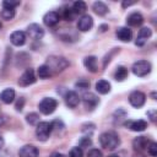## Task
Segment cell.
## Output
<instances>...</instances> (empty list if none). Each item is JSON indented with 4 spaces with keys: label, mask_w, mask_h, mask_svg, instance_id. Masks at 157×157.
Listing matches in <instances>:
<instances>
[{
    "label": "cell",
    "mask_w": 157,
    "mask_h": 157,
    "mask_svg": "<svg viewBox=\"0 0 157 157\" xmlns=\"http://www.w3.org/2000/svg\"><path fill=\"white\" fill-rule=\"evenodd\" d=\"M99 144L105 150L113 151L120 145V139H119L118 134H115L114 131H107L99 136Z\"/></svg>",
    "instance_id": "cell-1"
},
{
    "label": "cell",
    "mask_w": 157,
    "mask_h": 157,
    "mask_svg": "<svg viewBox=\"0 0 157 157\" xmlns=\"http://www.w3.org/2000/svg\"><path fill=\"white\" fill-rule=\"evenodd\" d=\"M45 65L50 69L52 74H54V72H60L64 69H66L69 66V61L63 56H49Z\"/></svg>",
    "instance_id": "cell-2"
},
{
    "label": "cell",
    "mask_w": 157,
    "mask_h": 157,
    "mask_svg": "<svg viewBox=\"0 0 157 157\" xmlns=\"http://www.w3.org/2000/svg\"><path fill=\"white\" fill-rule=\"evenodd\" d=\"M132 74L139 77H144L151 71V64L147 60H137L132 64Z\"/></svg>",
    "instance_id": "cell-3"
},
{
    "label": "cell",
    "mask_w": 157,
    "mask_h": 157,
    "mask_svg": "<svg viewBox=\"0 0 157 157\" xmlns=\"http://www.w3.org/2000/svg\"><path fill=\"white\" fill-rule=\"evenodd\" d=\"M52 130H53L52 123H48V121H39V124H38L37 128H36L37 139L40 140V141L48 140V137L50 136Z\"/></svg>",
    "instance_id": "cell-4"
},
{
    "label": "cell",
    "mask_w": 157,
    "mask_h": 157,
    "mask_svg": "<svg viewBox=\"0 0 157 157\" xmlns=\"http://www.w3.org/2000/svg\"><path fill=\"white\" fill-rule=\"evenodd\" d=\"M58 107V101L55 98H50V97H47V98H43L38 105L40 113L45 114V115H49L52 114Z\"/></svg>",
    "instance_id": "cell-5"
},
{
    "label": "cell",
    "mask_w": 157,
    "mask_h": 157,
    "mask_svg": "<svg viewBox=\"0 0 157 157\" xmlns=\"http://www.w3.org/2000/svg\"><path fill=\"white\" fill-rule=\"evenodd\" d=\"M36 75H34V70L28 67L25 70V72L20 76L18 78V85L22 86V87H26V86H29V85H33L36 82Z\"/></svg>",
    "instance_id": "cell-6"
},
{
    "label": "cell",
    "mask_w": 157,
    "mask_h": 157,
    "mask_svg": "<svg viewBox=\"0 0 157 157\" xmlns=\"http://www.w3.org/2000/svg\"><path fill=\"white\" fill-rule=\"evenodd\" d=\"M129 102H130V104H131L132 107L140 108V107H142V105L145 104V102H146V96H145V93L141 92V91H134V92H131L130 96H129Z\"/></svg>",
    "instance_id": "cell-7"
},
{
    "label": "cell",
    "mask_w": 157,
    "mask_h": 157,
    "mask_svg": "<svg viewBox=\"0 0 157 157\" xmlns=\"http://www.w3.org/2000/svg\"><path fill=\"white\" fill-rule=\"evenodd\" d=\"M27 34L29 36V38L32 39H42L43 36H44V29L42 26H39L38 23H31L28 27H27Z\"/></svg>",
    "instance_id": "cell-8"
},
{
    "label": "cell",
    "mask_w": 157,
    "mask_h": 157,
    "mask_svg": "<svg viewBox=\"0 0 157 157\" xmlns=\"http://www.w3.org/2000/svg\"><path fill=\"white\" fill-rule=\"evenodd\" d=\"M151 36H152L151 28H148V27H142V28L140 29L139 34H137V38H136V40H135V44L139 45V47L145 45L146 42L151 38Z\"/></svg>",
    "instance_id": "cell-9"
},
{
    "label": "cell",
    "mask_w": 157,
    "mask_h": 157,
    "mask_svg": "<svg viewBox=\"0 0 157 157\" xmlns=\"http://www.w3.org/2000/svg\"><path fill=\"white\" fill-rule=\"evenodd\" d=\"M82 98H83V103H85V107H86L87 109H90V110L94 109V108L97 107V104L99 103V99H98V97H97L94 93H91V92H88V93H85Z\"/></svg>",
    "instance_id": "cell-10"
},
{
    "label": "cell",
    "mask_w": 157,
    "mask_h": 157,
    "mask_svg": "<svg viewBox=\"0 0 157 157\" xmlns=\"http://www.w3.org/2000/svg\"><path fill=\"white\" fill-rule=\"evenodd\" d=\"M92 26H93V18L90 15H83L77 22V28L82 32L90 31L92 28Z\"/></svg>",
    "instance_id": "cell-11"
},
{
    "label": "cell",
    "mask_w": 157,
    "mask_h": 157,
    "mask_svg": "<svg viewBox=\"0 0 157 157\" xmlns=\"http://www.w3.org/2000/svg\"><path fill=\"white\" fill-rule=\"evenodd\" d=\"M64 98H65L66 105L70 107V108H75L80 103V97H78V94L75 91H67L65 93V97Z\"/></svg>",
    "instance_id": "cell-12"
},
{
    "label": "cell",
    "mask_w": 157,
    "mask_h": 157,
    "mask_svg": "<svg viewBox=\"0 0 157 157\" xmlns=\"http://www.w3.org/2000/svg\"><path fill=\"white\" fill-rule=\"evenodd\" d=\"M124 125L128 126L132 131H144L147 128V123L145 120H142V119H139V120H128Z\"/></svg>",
    "instance_id": "cell-13"
},
{
    "label": "cell",
    "mask_w": 157,
    "mask_h": 157,
    "mask_svg": "<svg viewBox=\"0 0 157 157\" xmlns=\"http://www.w3.org/2000/svg\"><path fill=\"white\" fill-rule=\"evenodd\" d=\"M59 20H60V15H59L58 12H55V11H49V12H47V13L44 15V17H43V22H44V25L48 26V27L55 26V25L59 22Z\"/></svg>",
    "instance_id": "cell-14"
},
{
    "label": "cell",
    "mask_w": 157,
    "mask_h": 157,
    "mask_svg": "<svg viewBox=\"0 0 157 157\" xmlns=\"http://www.w3.org/2000/svg\"><path fill=\"white\" fill-rule=\"evenodd\" d=\"M10 40L13 45L16 47H21L26 43V33L22 32V31H15L11 33L10 36Z\"/></svg>",
    "instance_id": "cell-15"
},
{
    "label": "cell",
    "mask_w": 157,
    "mask_h": 157,
    "mask_svg": "<svg viewBox=\"0 0 157 157\" xmlns=\"http://www.w3.org/2000/svg\"><path fill=\"white\" fill-rule=\"evenodd\" d=\"M150 144V140L146 137V136H139V137H135L134 141H132V147L136 150V151H145L147 150V146Z\"/></svg>",
    "instance_id": "cell-16"
},
{
    "label": "cell",
    "mask_w": 157,
    "mask_h": 157,
    "mask_svg": "<svg viewBox=\"0 0 157 157\" xmlns=\"http://www.w3.org/2000/svg\"><path fill=\"white\" fill-rule=\"evenodd\" d=\"M20 157H38V150L33 145H25L18 152Z\"/></svg>",
    "instance_id": "cell-17"
},
{
    "label": "cell",
    "mask_w": 157,
    "mask_h": 157,
    "mask_svg": "<svg viewBox=\"0 0 157 157\" xmlns=\"http://www.w3.org/2000/svg\"><path fill=\"white\" fill-rule=\"evenodd\" d=\"M118 39H120L121 42H130L132 38V32L130 28L128 27H119L115 32Z\"/></svg>",
    "instance_id": "cell-18"
},
{
    "label": "cell",
    "mask_w": 157,
    "mask_h": 157,
    "mask_svg": "<svg viewBox=\"0 0 157 157\" xmlns=\"http://www.w3.org/2000/svg\"><path fill=\"white\" fill-rule=\"evenodd\" d=\"M144 22V17L140 12H132L126 17V23L131 27H137Z\"/></svg>",
    "instance_id": "cell-19"
},
{
    "label": "cell",
    "mask_w": 157,
    "mask_h": 157,
    "mask_svg": "<svg viewBox=\"0 0 157 157\" xmlns=\"http://www.w3.org/2000/svg\"><path fill=\"white\" fill-rule=\"evenodd\" d=\"M83 65L85 67L91 71V72H96L98 70V65H97V58L93 56V55H90V56H86L83 59Z\"/></svg>",
    "instance_id": "cell-20"
},
{
    "label": "cell",
    "mask_w": 157,
    "mask_h": 157,
    "mask_svg": "<svg viewBox=\"0 0 157 157\" xmlns=\"http://www.w3.org/2000/svg\"><path fill=\"white\" fill-rule=\"evenodd\" d=\"M0 99L5 104H10L15 99V91L12 88H6L0 93Z\"/></svg>",
    "instance_id": "cell-21"
},
{
    "label": "cell",
    "mask_w": 157,
    "mask_h": 157,
    "mask_svg": "<svg viewBox=\"0 0 157 157\" xmlns=\"http://www.w3.org/2000/svg\"><path fill=\"white\" fill-rule=\"evenodd\" d=\"M110 83L107 80H99L96 83V91L101 94H107L110 92Z\"/></svg>",
    "instance_id": "cell-22"
},
{
    "label": "cell",
    "mask_w": 157,
    "mask_h": 157,
    "mask_svg": "<svg viewBox=\"0 0 157 157\" xmlns=\"http://www.w3.org/2000/svg\"><path fill=\"white\" fill-rule=\"evenodd\" d=\"M92 9H93V11H94L97 15H99V16H103V15H105V13L108 12L107 5H105L104 2H102V1H96V2L93 4Z\"/></svg>",
    "instance_id": "cell-23"
},
{
    "label": "cell",
    "mask_w": 157,
    "mask_h": 157,
    "mask_svg": "<svg viewBox=\"0 0 157 157\" xmlns=\"http://www.w3.org/2000/svg\"><path fill=\"white\" fill-rule=\"evenodd\" d=\"M37 75H38L39 78H48V77H50L53 74H52L50 69H49L45 64H43V65H40V66L38 67V70H37Z\"/></svg>",
    "instance_id": "cell-24"
},
{
    "label": "cell",
    "mask_w": 157,
    "mask_h": 157,
    "mask_svg": "<svg viewBox=\"0 0 157 157\" xmlns=\"http://www.w3.org/2000/svg\"><path fill=\"white\" fill-rule=\"evenodd\" d=\"M126 77H128V69L124 66H118V69L115 70V74H114V78L120 82V81H124Z\"/></svg>",
    "instance_id": "cell-25"
},
{
    "label": "cell",
    "mask_w": 157,
    "mask_h": 157,
    "mask_svg": "<svg viewBox=\"0 0 157 157\" xmlns=\"http://www.w3.org/2000/svg\"><path fill=\"white\" fill-rule=\"evenodd\" d=\"M86 9H87L86 2H83V1H81V0L75 1V2L72 4V7H71V10H72L74 13H83V12L86 11Z\"/></svg>",
    "instance_id": "cell-26"
},
{
    "label": "cell",
    "mask_w": 157,
    "mask_h": 157,
    "mask_svg": "<svg viewBox=\"0 0 157 157\" xmlns=\"http://www.w3.org/2000/svg\"><path fill=\"white\" fill-rule=\"evenodd\" d=\"M26 121L29 124V125H38L39 124V115L37 113H29L27 114L26 117Z\"/></svg>",
    "instance_id": "cell-27"
},
{
    "label": "cell",
    "mask_w": 157,
    "mask_h": 157,
    "mask_svg": "<svg viewBox=\"0 0 157 157\" xmlns=\"http://www.w3.org/2000/svg\"><path fill=\"white\" fill-rule=\"evenodd\" d=\"M0 16L6 20V21H10L15 17V10H9V9H2L1 12H0Z\"/></svg>",
    "instance_id": "cell-28"
},
{
    "label": "cell",
    "mask_w": 157,
    "mask_h": 157,
    "mask_svg": "<svg viewBox=\"0 0 157 157\" xmlns=\"http://www.w3.org/2000/svg\"><path fill=\"white\" fill-rule=\"evenodd\" d=\"M20 5V1H11V0H5L2 2V7L4 9H9V10H15L16 6Z\"/></svg>",
    "instance_id": "cell-29"
},
{
    "label": "cell",
    "mask_w": 157,
    "mask_h": 157,
    "mask_svg": "<svg viewBox=\"0 0 157 157\" xmlns=\"http://www.w3.org/2000/svg\"><path fill=\"white\" fill-rule=\"evenodd\" d=\"M147 152L152 156V157H157V144L153 141H150L148 146H147Z\"/></svg>",
    "instance_id": "cell-30"
},
{
    "label": "cell",
    "mask_w": 157,
    "mask_h": 157,
    "mask_svg": "<svg viewBox=\"0 0 157 157\" xmlns=\"http://www.w3.org/2000/svg\"><path fill=\"white\" fill-rule=\"evenodd\" d=\"M74 15H75V13L72 12L71 9H67V7H64V9H63V17H64L66 21H72Z\"/></svg>",
    "instance_id": "cell-31"
},
{
    "label": "cell",
    "mask_w": 157,
    "mask_h": 157,
    "mask_svg": "<svg viewBox=\"0 0 157 157\" xmlns=\"http://www.w3.org/2000/svg\"><path fill=\"white\" fill-rule=\"evenodd\" d=\"M69 156L70 157H83V152H82L81 147H72L70 150Z\"/></svg>",
    "instance_id": "cell-32"
},
{
    "label": "cell",
    "mask_w": 157,
    "mask_h": 157,
    "mask_svg": "<svg viewBox=\"0 0 157 157\" xmlns=\"http://www.w3.org/2000/svg\"><path fill=\"white\" fill-rule=\"evenodd\" d=\"M76 87H78V88H82V90H85V88H88V87H90V82H88L87 80L80 78V80L76 82Z\"/></svg>",
    "instance_id": "cell-33"
},
{
    "label": "cell",
    "mask_w": 157,
    "mask_h": 157,
    "mask_svg": "<svg viewBox=\"0 0 157 157\" xmlns=\"http://www.w3.org/2000/svg\"><path fill=\"white\" fill-rule=\"evenodd\" d=\"M87 157H103V155L98 148H92V150L88 151Z\"/></svg>",
    "instance_id": "cell-34"
},
{
    "label": "cell",
    "mask_w": 157,
    "mask_h": 157,
    "mask_svg": "<svg viewBox=\"0 0 157 157\" xmlns=\"http://www.w3.org/2000/svg\"><path fill=\"white\" fill-rule=\"evenodd\" d=\"M23 105H25V98H20V99H17V102H16V104H15V108H16V110L17 112H21L22 109H23Z\"/></svg>",
    "instance_id": "cell-35"
},
{
    "label": "cell",
    "mask_w": 157,
    "mask_h": 157,
    "mask_svg": "<svg viewBox=\"0 0 157 157\" xmlns=\"http://www.w3.org/2000/svg\"><path fill=\"white\" fill-rule=\"evenodd\" d=\"M91 144H92V141H91V139L87 137V136H86V137H82V139L80 140V146H81V147H88Z\"/></svg>",
    "instance_id": "cell-36"
},
{
    "label": "cell",
    "mask_w": 157,
    "mask_h": 157,
    "mask_svg": "<svg viewBox=\"0 0 157 157\" xmlns=\"http://www.w3.org/2000/svg\"><path fill=\"white\" fill-rule=\"evenodd\" d=\"M147 115H150V119L152 121H156V110H150L147 112Z\"/></svg>",
    "instance_id": "cell-37"
},
{
    "label": "cell",
    "mask_w": 157,
    "mask_h": 157,
    "mask_svg": "<svg viewBox=\"0 0 157 157\" xmlns=\"http://www.w3.org/2000/svg\"><path fill=\"white\" fill-rule=\"evenodd\" d=\"M52 157H66L65 155H63V153H59V152H55V153H53V156Z\"/></svg>",
    "instance_id": "cell-38"
},
{
    "label": "cell",
    "mask_w": 157,
    "mask_h": 157,
    "mask_svg": "<svg viewBox=\"0 0 157 157\" xmlns=\"http://www.w3.org/2000/svg\"><path fill=\"white\" fill-rule=\"evenodd\" d=\"M134 2H126V1H124L123 2V7H126V6H130V5H132Z\"/></svg>",
    "instance_id": "cell-39"
},
{
    "label": "cell",
    "mask_w": 157,
    "mask_h": 157,
    "mask_svg": "<svg viewBox=\"0 0 157 157\" xmlns=\"http://www.w3.org/2000/svg\"><path fill=\"white\" fill-rule=\"evenodd\" d=\"M2 147H4V139L0 136V150H1Z\"/></svg>",
    "instance_id": "cell-40"
},
{
    "label": "cell",
    "mask_w": 157,
    "mask_h": 157,
    "mask_svg": "<svg viewBox=\"0 0 157 157\" xmlns=\"http://www.w3.org/2000/svg\"><path fill=\"white\" fill-rule=\"evenodd\" d=\"M99 28H101V31H102V32H104V31H105V28H108V26H105V25H103V26H101Z\"/></svg>",
    "instance_id": "cell-41"
},
{
    "label": "cell",
    "mask_w": 157,
    "mask_h": 157,
    "mask_svg": "<svg viewBox=\"0 0 157 157\" xmlns=\"http://www.w3.org/2000/svg\"><path fill=\"white\" fill-rule=\"evenodd\" d=\"M108 157H119V156H117V155H110V156H108Z\"/></svg>",
    "instance_id": "cell-42"
},
{
    "label": "cell",
    "mask_w": 157,
    "mask_h": 157,
    "mask_svg": "<svg viewBox=\"0 0 157 157\" xmlns=\"http://www.w3.org/2000/svg\"><path fill=\"white\" fill-rule=\"evenodd\" d=\"M1 27H2V25H1V22H0V28H1Z\"/></svg>",
    "instance_id": "cell-43"
}]
</instances>
